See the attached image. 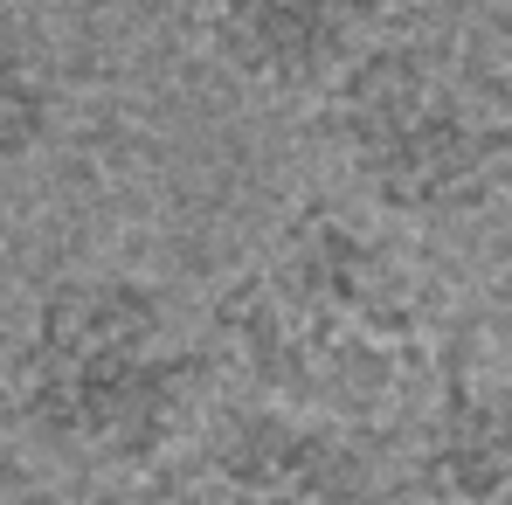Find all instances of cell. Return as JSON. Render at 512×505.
<instances>
[{"instance_id": "cell-3", "label": "cell", "mask_w": 512, "mask_h": 505, "mask_svg": "<svg viewBox=\"0 0 512 505\" xmlns=\"http://www.w3.org/2000/svg\"><path fill=\"white\" fill-rule=\"evenodd\" d=\"M402 0H194L208 56L250 90L312 97L395 28Z\"/></svg>"}, {"instance_id": "cell-4", "label": "cell", "mask_w": 512, "mask_h": 505, "mask_svg": "<svg viewBox=\"0 0 512 505\" xmlns=\"http://www.w3.org/2000/svg\"><path fill=\"white\" fill-rule=\"evenodd\" d=\"M173 505H340L326 457L312 450V429L298 422H250L236 443H222Z\"/></svg>"}, {"instance_id": "cell-2", "label": "cell", "mask_w": 512, "mask_h": 505, "mask_svg": "<svg viewBox=\"0 0 512 505\" xmlns=\"http://www.w3.org/2000/svg\"><path fill=\"white\" fill-rule=\"evenodd\" d=\"M326 118L346 167L388 201H423L450 173V111L429 63L402 42H374L326 84Z\"/></svg>"}, {"instance_id": "cell-1", "label": "cell", "mask_w": 512, "mask_h": 505, "mask_svg": "<svg viewBox=\"0 0 512 505\" xmlns=\"http://www.w3.org/2000/svg\"><path fill=\"white\" fill-rule=\"evenodd\" d=\"M194 395L201 360L153 284L70 277L42 291L14 360V402L42 443L84 464H153L187 429Z\"/></svg>"}, {"instance_id": "cell-5", "label": "cell", "mask_w": 512, "mask_h": 505, "mask_svg": "<svg viewBox=\"0 0 512 505\" xmlns=\"http://www.w3.org/2000/svg\"><path fill=\"white\" fill-rule=\"evenodd\" d=\"M56 125V84H49V63L0 21V180L21 167Z\"/></svg>"}]
</instances>
